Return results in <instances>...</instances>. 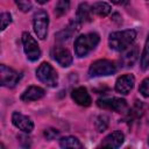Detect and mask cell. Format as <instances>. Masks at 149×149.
Instances as JSON below:
<instances>
[{"mask_svg":"<svg viewBox=\"0 0 149 149\" xmlns=\"http://www.w3.org/2000/svg\"><path fill=\"white\" fill-rule=\"evenodd\" d=\"M100 41V37L97 33H87L79 35L74 41V52L78 57L87 56L92 50L95 49Z\"/></svg>","mask_w":149,"mask_h":149,"instance_id":"7a4b0ae2","label":"cell"},{"mask_svg":"<svg viewBox=\"0 0 149 149\" xmlns=\"http://www.w3.org/2000/svg\"><path fill=\"white\" fill-rule=\"evenodd\" d=\"M108 126V118L106 115H100L98 116L97 119V122H95V127L98 129V132H104Z\"/></svg>","mask_w":149,"mask_h":149,"instance_id":"44dd1931","label":"cell"},{"mask_svg":"<svg viewBox=\"0 0 149 149\" xmlns=\"http://www.w3.org/2000/svg\"><path fill=\"white\" fill-rule=\"evenodd\" d=\"M12 122L16 128L24 133H31L34 129V122L31 121V119L20 112H14L12 114Z\"/></svg>","mask_w":149,"mask_h":149,"instance_id":"30bf717a","label":"cell"},{"mask_svg":"<svg viewBox=\"0 0 149 149\" xmlns=\"http://www.w3.org/2000/svg\"><path fill=\"white\" fill-rule=\"evenodd\" d=\"M15 3L17 5L19 9H21L22 12H28L31 9V2L30 0H14Z\"/></svg>","mask_w":149,"mask_h":149,"instance_id":"cb8c5ba5","label":"cell"},{"mask_svg":"<svg viewBox=\"0 0 149 149\" xmlns=\"http://www.w3.org/2000/svg\"><path fill=\"white\" fill-rule=\"evenodd\" d=\"M71 98L73 99V101L77 105L83 106V107H88L92 104V99H91L87 90L85 87H83V86L74 88L71 92Z\"/></svg>","mask_w":149,"mask_h":149,"instance_id":"7c38bea8","label":"cell"},{"mask_svg":"<svg viewBox=\"0 0 149 149\" xmlns=\"http://www.w3.org/2000/svg\"><path fill=\"white\" fill-rule=\"evenodd\" d=\"M51 55H52V58L63 68H68L72 64V61H73L72 55L66 48L54 47V49L51 51Z\"/></svg>","mask_w":149,"mask_h":149,"instance_id":"9c48e42d","label":"cell"},{"mask_svg":"<svg viewBox=\"0 0 149 149\" xmlns=\"http://www.w3.org/2000/svg\"><path fill=\"white\" fill-rule=\"evenodd\" d=\"M134 84H135V77L132 73H126L116 79L115 90L121 94H128L133 90Z\"/></svg>","mask_w":149,"mask_h":149,"instance_id":"8fae6325","label":"cell"},{"mask_svg":"<svg viewBox=\"0 0 149 149\" xmlns=\"http://www.w3.org/2000/svg\"><path fill=\"white\" fill-rule=\"evenodd\" d=\"M44 94H45V91L42 87H40V86H29L21 94V100L24 101V102H30V101H35V100H38V99L43 98Z\"/></svg>","mask_w":149,"mask_h":149,"instance_id":"5bb4252c","label":"cell"},{"mask_svg":"<svg viewBox=\"0 0 149 149\" xmlns=\"http://www.w3.org/2000/svg\"><path fill=\"white\" fill-rule=\"evenodd\" d=\"M91 10H92V14L97 15V16H100V17H105L107 16L109 13H111V6L106 2H95L91 6Z\"/></svg>","mask_w":149,"mask_h":149,"instance_id":"ac0fdd59","label":"cell"},{"mask_svg":"<svg viewBox=\"0 0 149 149\" xmlns=\"http://www.w3.org/2000/svg\"><path fill=\"white\" fill-rule=\"evenodd\" d=\"M137 56H139V49L136 45H129L127 49L123 50V54L121 56V63L123 64V66L126 68H129V66H133V64L135 63V61L137 59Z\"/></svg>","mask_w":149,"mask_h":149,"instance_id":"9a60e30c","label":"cell"},{"mask_svg":"<svg viewBox=\"0 0 149 149\" xmlns=\"http://www.w3.org/2000/svg\"><path fill=\"white\" fill-rule=\"evenodd\" d=\"M22 44H23V50L27 56V58L31 62L37 61L41 57V49L36 42V40L27 31L22 33Z\"/></svg>","mask_w":149,"mask_h":149,"instance_id":"8992f818","label":"cell"},{"mask_svg":"<svg viewBox=\"0 0 149 149\" xmlns=\"http://www.w3.org/2000/svg\"><path fill=\"white\" fill-rule=\"evenodd\" d=\"M0 77H1V85L5 86V87H14L20 78H21V74L15 71L14 69L5 65V64H1L0 65Z\"/></svg>","mask_w":149,"mask_h":149,"instance_id":"52a82bcc","label":"cell"},{"mask_svg":"<svg viewBox=\"0 0 149 149\" xmlns=\"http://www.w3.org/2000/svg\"><path fill=\"white\" fill-rule=\"evenodd\" d=\"M38 3H41V5H43V3H45V2H48L49 0H36Z\"/></svg>","mask_w":149,"mask_h":149,"instance_id":"4316f807","label":"cell"},{"mask_svg":"<svg viewBox=\"0 0 149 149\" xmlns=\"http://www.w3.org/2000/svg\"><path fill=\"white\" fill-rule=\"evenodd\" d=\"M0 20H1V30H5L7 28V26H9L12 23V15L7 12H3V13H1Z\"/></svg>","mask_w":149,"mask_h":149,"instance_id":"603a6c76","label":"cell"},{"mask_svg":"<svg viewBox=\"0 0 149 149\" xmlns=\"http://www.w3.org/2000/svg\"><path fill=\"white\" fill-rule=\"evenodd\" d=\"M116 68L112 61L108 59H98L93 62L88 69L90 77H102V76H111L115 73Z\"/></svg>","mask_w":149,"mask_h":149,"instance_id":"277c9868","label":"cell"},{"mask_svg":"<svg viewBox=\"0 0 149 149\" xmlns=\"http://www.w3.org/2000/svg\"><path fill=\"white\" fill-rule=\"evenodd\" d=\"M76 20L80 24L86 23V22H91V20H92V10H91V7L86 2H83V3H80L78 6L77 14H76Z\"/></svg>","mask_w":149,"mask_h":149,"instance_id":"2e32d148","label":"cell"},{"mask_svg":"<svg viewBox=\"0 0 149 149\" xmlns=\"http://www.w3.org/2000/svg\"><path fill=\"white\" fill-rule=\"evenodd\" d=\"M139 91H140V93H141L143 97L149 98V77H148V78H144V79L142 80V83L140 84Z\"/></svg>","mask_w":149,"mask_h":149,"instance_id":"7402d4cb","label":"cell"},{"mask_svg":"<svg viewBox=\"0 0 149 149\" xmlns=\"http://www.w3.org/2000/svg\"><path fill=\"white\" fill-rule=\"evenodd\" d=\"M140 63H141L142 70H147L149 68V34H148L147 40H146V44H144V48H143V51L141 55Z\"/></svg>","mask_w":149,"mask_h":149,"instance_id":"ffe728a7","label":"cell"},{"mask_svg":"<svg viewBox=\"0 0 149 149\" xmlns=\"http://www.w3.org/2000/svg\"><path fill=\"white\" fill-rule=\"evenodd\" d=\"M97 105L104 109H111L114 112H123L127 108V101L121 98H104L97 101Z\"/></svg>","mask_w":149,"mask_h":149,"instance_id":"ba28073f","label":"cell"},{"mask_svg":"<svg viewBox=\"0 0 149 149\" xmlns=\"http://www.w3.org/2000/svg\"><path fill=\"white\" fill-rule=\"evenodd\" d=\"M70 9V0H58L55 6V15L56 16H63L68 13Z\"/></svg>","mask_w":149,"mask_h":149,"instance_id":"d6986e66","label":"cell"},{"mask_svg":"<svg viewBox=\"0 0 149 149\" xmlns=\"http://www.w3.org/2000/svg\"><path fill=\"white\" fill-rule=\"evenodd\" d=\"M34 31L40 40H45L49 27V15L44 9H37L34 13Z\"/></svg>","mask_w":149,"mask_h":149,"instance_id":"5b68a950","label":"cell"},{"mask_svg":"<svg viewBox=\"0 0 149 149\" xmlns=\"http://www.w3.org/2000/svg\"><path fill=\"white\" fill-rule=\"evenodd\" d=\"M148 144H149V140H148Z\"/></svg>","mask_w":149,"mask_h":149,"instance_id":"83f0119b","label":"cell"},{"mask_svg":"<svg viewBox=\"0 0 149 149\" xmlns=\"http://www.w3.org/2000/svg\"><path fill=\"white\" fill-rule=\"evenodd\" d=\"M111 1L115 5H118V6H125L129 2V0H111Z\"/></svg>","mask_w":149,"mask_h":149,"instance_id":"484cf974","label":"cell"},{"mask_svg":"<svg viewBox=\"0 0 149 149\" xmlns=\"http://www.w3.org/2000/svg\"><path fill=\"white\" fill-rule=\"evenodd\" d=\"M59 134V132L57 129H54V128H49V129H45L44 130V136L48 139V140H54L55 137H57Z\"/></svg>","mask_w":149,"mask_h":149,"instance_id":"d4e9b609","label":"cell"},{"mask_svg":"<svg viewBox=\"0 0 149 149\" xmlns=\"http://www.w3.org/2000/svg\"><path fill=\"white\" fill-rule=\"evenodd\" d=\"M37 79L49 87H56L58 84V74L54 66L47 62H43L36 70Z\"/></svg>","mask_w":149,"mask_h":149,"instance_id":"3957f363","label":"cell"},{"mask_svg":"<svg viewBox=\"0 0 149 149\" xmlns=\"http://www.w3.org/2000/svg\"><path fill=\"white\" fill-rule=\"evenodd\" d=\"M136 37V31L134 29H126L122 31L111 33L108 36L109 48L115 51H123L134 42Z\"/></svg>","mask_w":149,"mask_h":149,"instance_id":"6da1fadb","label":"cell"},{"mask_svg":"<svg viewBox=\"0 0 149 149\" xmlns=\"http://www.w3.org/2000/svg\"><path fill=\"white\" fill-rule=\"evenodd\" d=\"M59 146L64 149H81L83 144L74 136H65L59 140Z\"/></svg>","mask_w":149,"mask_h":149,"instance_id":"e0dca14e","label":"cell"},{"mask_svg":"<svg viewBox=\"0 0 149 149\" xmlns=\"http://www.w3.org/2000/svg\"><path fill=\"white\" fill-rule=\"evenodd\" d=\"M125 141V135L120 130H115L108 134L100 143L99 147H107V148H119Z\"/></svg>","mask_w":149,"mask_h":149,"instance_id":"4fadbf2b","label":"cell"}]
</instances>
